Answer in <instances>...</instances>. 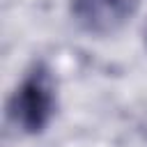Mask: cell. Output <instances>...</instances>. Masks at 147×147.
I'll return each mask as SVG.
<instances>
[{
  "label": "cell",
  "mask_w": 147,
  "mask_h": 147,
  "mask_svg": "<svg viewBox=\"0 0 147 147\" xmlns=\"http://www.w3.org/2000/svg\"><path fill=\"white\" fill-rule=\"evenodd\" d=\"M55 80L44 64H34L9 99V117L23 133H41L55 115Z\"/></svg>",
  "instance_id": "obj_1"
},
{
  "label": "cell",
  "mask_w": 147,
  "mask_h": 147,
  "mask_svg": "<svg viewBox=\"0 0 147 147\" xmlns=\"http://www.w3.org/2000/svg\"><path fill=\"white\" fill-rule=\"evenodd\" d=\"M133 14V0H71L74 21L90 34H110Z\"/></svg>",
  "instance_id": "obj_2"
}]
</instances>
